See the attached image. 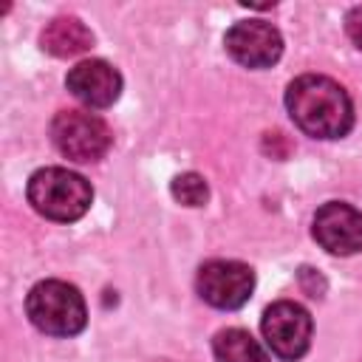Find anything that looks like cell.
I'll use <instances>...</instances> for the list:
<instances>
[{"label": "cell", "instance_id": "cell-1", "mask_svg": "<svg viewBox=\"0 0 362 362\" xmlns=\"http://www.w3.org/2000/svg\"><path fill=\"white\" fill-rule=\"evenodd\" d=\"M291 122L314 139H342L354 127V102L348 90L322 74H303L286 90Z\"/></svg>", "mask_w": 362, "mask_h": 362}, {"label": "cell", "instance_id": "cell-2", "mask_svg": "<svg viewBox=\"0 0 362 362\" xmlns=\"http://www.w3.org/2000/svg\"><path fill=\"white\" fill-rule=\"evenodd\" d=\"M28 204L48 221H59V223H71L79 221L93 201V189L90 184L79 175L71 173L65 167H42L28 178L25 187Z\"/></svg>", "mask_w": 362, "mask_h": 362}, {"label": "cell", "instance_id": "cell-3", "mask_svg": "<svg viewBox=\"0 0 362 362\" xmlns=\"http://www.w3.org/2000/svg\"><path fill=\"white\" fill-rule=\"evenodd\" d=\"M25 314L42 334L51 337H74L88 322L79 288L65 280H40L25 297Z\"/></svg>", "mask_w": 362, "mask_h": 362}, {"label": "cell", "instance_id": "cell-4", "mask_svg": "<svg viewBox=\"0 0 362 362\" xmlns=\"http://www.w3.org/2000/svg\"><path fill=\"white\" fill-rule=\"evenodd\" d=\"M51 141L71 161H99L110 144V127L105 119L88 110H59L51 119Z\"/></svg>", "mask_w": 362, "mask_h": 362}, {"label": "cell", "instance_id": "cell-5", "mask_svg": "<svg viewBox=\"0 0 362 362\" xmlns=\"http://www.w3.org/2000/svg\"><path fill=\"white\" fill-rule=\"evenodd\" d=\"M260 331L274 356L297 362L311 345V314L294 300H277L263 311Z\"/></svg>", "mask_w": 362, "mask_h": 362}, {"label": "cell", "instance_id": "cell-6", "mask_svg": "<svg viewBox=\"0 0 362 362\" xmlns=\"http://www.w3.org/2000/svg\"><path fill=\"white\" fill-rule=\"evenodd\" d=\"M195 288L212 308H240L255 291V272L240 260H206L198 269Z\"/></svg>", "mask_w": 362, "mask_h": 362}, {"label": "cell", "instance_id": "cell-7", "mask_svg": "<svg viewBox=\"0 0 362 362\" xmlns=\"http://www.w3.org/2000/svg\"><path fill=\"white\" fill-rule=\"evenodd\" d=\"M223 45H226L229 57L235 62H240L243 68H272L283 54L280 31L272 23H263V20L235 23L226 31Z\"/></svg>", "mask_w": 362, "mask_h": 362}, {"label": "cell", "instance_id": "cell-8", "mask_svg": "<svg viewBox=\"0 0 362 362\" xmlns=\"http://www.w3.org/2000/svg\"><path fill=\"white\" fill-rule=\"evenodd\" d=\"M314 240L331 255H354L362 249V212L345 201H328L314 215Z\"/></svg>", "mask_w": 362, "mask_h": 362}, {"label": "cell", "instance_id": "cell-9", "mask_svg": "<svg viewBox=\"0 0 362 362\" xmlns=\"http://www.w3.org/2000/svg\"><path fill=\"white\" fill-rule=\"evenodd\" d=\"M65 88L88 107H110L122 93V74L105 59H82L68 71Z\"/></svg>", "mask_w": 362, "mask_h": 362}, {"label": "cell", "instance_id": "cell-10", "mask_svg": "<svg viewBox=\"0 0 362 362\" xmlns=\"http://www.w3.org/2000/svg\"><path fill=\"white\" fill-rule=\"evenodd\" d=\"M40 45L51 57H76V54H85L93 45V34L76 17H54L42 28Z\"/></svg>", "mask_w": 362, "mask_h": 362}, {"label": "cell", "instance_id": "cell-11", "mask_svg": "<svg viewBox=\"0 0 362 362\" xmlns=\"http://www.w3.org/2000/svg\"><path fill=\"white\" fill-rule=\"evenodd\" d=\"M212 354L218 362H272L263 345L243 328H223L212 339Z\"/></svg>", "mask_w": 362, "mask_h": 362}, {"label": "cell", "instance_id": "cell-12", "mask_svg": "<svg viewBox=\"0 0 362 362\" xmlns=\"http://www.w3.org/2000/svg\"><path fill=\"white\" fill-rule=\"evenodd\" d=\"M170 192L184 206H204L206 198H209V187H206L204 175H198V173H181V175H175L173 184H170Z\"/></svg>", "mask_w": 362, "mask_h": 362}, {"label": "cell", "instance_id": "cell-13", "mask_svg": "<svg viewBox=\"0 0 362 362\" xmlns=\"http://www.w3.org/2000/svg\"><path fill=\"white\" fill-rule=\"evenodd\" d=\"M345 34L351 37V42L362 51V6H354L345 14Z\"/></svg>", "mask_w": 362, "mask_h": 362}]
</instances>
